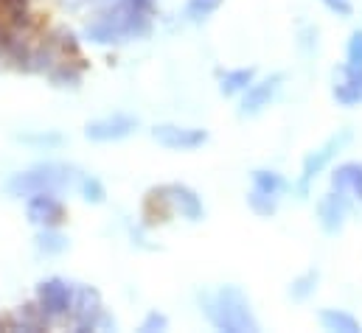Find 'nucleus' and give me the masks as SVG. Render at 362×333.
Here are the masks:
<instances>
[{"mask_svg": "<svg viewBox=\"0 0 362 333\" xmlns=\"http://www.w3.org/2000/svg\"><path fill=\"white\" fill-rule=\"evenodd\" d=\"M0 328H8V322H6V320H0Z\"/></svg>", "mask_w": 362, "mask_h": 333, "instance_id": "nucleus-31", "label": "nucleus"}, {"mask_svg": "<svg viewBox=\"0 0 362 333\" xmlns=\"http://www.w3.org/2000/svg\"><path fill=\"white\" fill-rule=\"evenodd\" d=\"M216 6H219V0H188V6H185V17L194 20V23H199V20H205Z\"/></svg>", "mask_w": 362, "mask_h": 333, "instance_id": "nucleus-23", "label": "nucleus"}, {"mask_svg": "<svg viewBox=\"0 0 362 333\" xmlns=\"http://www.w3.org/2000/svg\"><path fill=\"white\" fill-rule=\"evenodd\" d=\"M351 138H354V132H351V129H340L334 138H329V140H326V143H323L317 152H312V155L303 160L300 182H298V193H300V196H306V193H309V185L317 179V174H320L323 168H326L332 160H334V157H337V152H340V149H343V146H346Z\"/></svg>", "mask_w": 362, "mask_h": 333, "instance_id": "nucleus-5", "label": "nucleus"}, {"mask_svg": "<svg viewBox=\"0 0 362 333\" xmlns=\"http://www.w3.org/2000/svg\"><path fill=\"white\" fill-rule=\"evenodd\" d=\"M152 28L149 14L132 8L124 0H115L110 8H104L98 14V20H93L88 25V40L98 45H112V42H127V40H138L146 37Z\"/></svg>", "mask_w": 362, "mask_h": 333, "instance_id": "nucleus-1", "label": "nucleus"}, {"mask_svg": "<svg viewBox=\"0 0 362 333\" xmlns=\"http://www.w3.org/2000/svg\"><path fill=\"white\" fill-rule=\"evenodd\" d=\"M332 95L343 107H357V104H362V65H349L346 62L334 73Z\"/></svg>", "mask_w": 362, "mask_h": 333, "instance_id": "nucleus-10", "label": "nucleus"}, {"mask_svg": "<svg viewBox=\"0 0 362 333\" xmlns=\"http://www.w3.org/2000/svg\"><path fill=\"white\" fill-rule=\"evenodd\" d=\"M332 14H337V17H351V11H354V6H351V0H320Z\"/></svg>", "mask_w": 362, "mask_h": 333, "instance_id": "nucleus-28", "label": "nucleus"}, {"mask_svg": "<svg viewBox=\"0 0 362 333\" xmlns=\"http://www.w3.org/2000/svg\"><path fill=\"white\" fill-rule=\"evenodd\" d=\"M74 286L62 277H48L37 286V300H40V308L48 314V320L54 317H68L71 308H74Z\"/></svg>", "mask_w": 362, "mask_h": 333, "instance_id": "nucleus-6", "label": "nucleus"}, {"mask_svg": "<svg viewBox=\"0 0 362 333\" xmlns=\"http://www.w3.org/2000/svg\"><path fill=\"white\" fill-rule=\"evenodd\" d=\"M317 216H320L323 230L329 236H337L346 224V216H349V193H340V190L326 193L317 205Z\"/></svg>", "mask_w": 362, "mask_h": 333, "instance_id": "nucleus-11", "label": "nucleus"}, {"mask_svg": "<svg viewBox=\"0 0 362 333\" xmlns=\"http://www.w3.org/2000/svg\"><path fill=\"white\" fill-rule=\"evenodd\" d=\"M247 205L259 213V216H272L275 210H278V196H272V193H264V190H250L247 193Z\"/></svg>", "mask_w": 362, "mask_h": 333, "instance_id": "nucleus-21", "label": "nucleus"}, {"mask_svg": "<svg viewBox=\"0 0 362 333\" xmlns=\"http://www.w3.org/2000/svg\"><path fill=\"white\" fill-rule=\"evenodd\" d=\"M253 188H256V190H264V193H272V196H278V193L286 188V179H284L281 174H275V171H264V168H259V171H253Z\"/></svg>", "mask_w": 362, "mask_h": 333, "instance_id": "nucleus-20", "label": "nucleus"}, {"mask_svg": "<svg viewBox=\"0 0 362 333\" xmlns=\"http://www.w3.org/2000/svg\"><path fill=\"white\" fill-rule=\"evenodd\" d=\"M51 82L62 84V87H68V84H79V68H74V65L62 62L59 68H54V71H51Z\"/></svg>", "mask_w": 362, "mask_h": 333, "instance_id": "nucleus-25", "label": "nucleus"}, {"mask_svg": "<svg viewBox=\"0 0 362 333\" xmlns=\"http://www.w3.org/2000/svg\"><path fill=\"white\" fill-rule=\"evenodd\" d=\"M152 138L175 152H188V149H199L208 140L205 129H194V126H175V123H160L152 129Z\"/></svg>", "mask_w": 362, "mask_h": 333, "instance_id": "nucleus-8", "label": "nucleus"}, {"mask_svg": "<svg viewBox=\"0 0 362 333\" xmlns=\"http://www.w3.org/2000/svg\"><path fill=\"white\" fill-rule=\"evenodd\" d=\"M166 193L172 199V207L180 213L182 219L188 222H199L205 216V207H202V199L197 196V190H191L188 185H166Z\"/></svg>", "mask_w": 362, "mask_h": 333, "instance_id": "nucleus-13", "label": "nucleus"}, {"mask_svg": "<svg viewBox=\"0 0 362 333\" xmlns=\"http://www.w3.org/2000/svg\"><path fill=\"white\" fill-rule=\"evenodd\" d=\"M71 317L76 322L79 331H95V328H115V320L107 317L104 305H101V297L98 291L90 286H82L76 294H74V308H71Z\"/></svg>", "mask_w": 362, "mask_h": 333, "instance_id": "nucleus-4", "label": "nucleus"}, {"mask_svg": "<svg viewBox=\"0 0 362 333\" xmlns=\"http://www.w3.org/2000/svg\"><path fill=\"white\" fill-rule=\"evenodd\" d=\"M281 82H284V76H281V73H275V76L264 79V82L250 84V87L245 90V98H242V109H239V115H259L264 107H270V101L275 98V92H278Z\"/></svg>", "mask_w": 362, "mask_h": 333, "instance_id": "nucleus-12", "label": "nucleus"}, {"mask_svg": "<svg viewBox=\"0 0 362 333\" xmlns=\"http://www.w3.org/2000/svg\"><path fill=\"white\" fill-rule=\"evenodd\" d=\"M74 182V174L68 166H59V163H42V166H34L31 171H23V174H14L8 179V193L11 196H31V193H42V190H62Z\"/></svg>", "mask_w": 362, "mask_h": 333, "instance_id": "nucleus-3", "label": "nucleus"}, {"mask_svg": "<svg viewBox=\"0 0 362 333\" xmlns=\"http://www.w3.org/2000/svg\"><path fill=\"white\" fill-rule=\"evenodd\" d=\"M346 56H349V65H362V31L351 34L349 48H346Z\"/></svg>", "mask_w": 362, "mask_h": 333, "instance_id": "nucleus-26", "label": "nucleus"}, {"mask_svg": "<svg viewBox=\"0 0 362 333\" xmlns=\"http://www.w3.org/2000/svg\"><path fill=\"white\" fill-rule=\"evenodd\" d=\"M317 280H320L317 269H309V272L298 274V277L292 280V286H289V297H292V300H306V297H312L315 289H317Z\"/></svg>", "mask_w": 362, "mask_h": 333, "instance_id": "nucleus-19", "label": "nucleus"}, {"mask_svg": "<svg viewBox=\"0 0 362 333\" xmlns=\"http://www.w3.org/2000/svg\"><path fill=\"white\" fill-rule=\"evenodd\" d=\"M172 213H175V207H172V199L166 193V185L163 188H152L146 193V199H144V219H146V224L149 227L152 224H163V222L172 219Z\"/></svg>", "mask_w": 362, "mask_h": 333, "instance_id": "nucleus-15", "label": "nucleus"}, {"mask_svg": "<svg viewBox=\"0 0 362 333\" xmlns=\"http://www.w3.org/2000/svg\"><path fill=\"white\" fill-rule=\"evenodd\" d=\"M138 129V121L132 118V115H110V118H98V121H93L88 123V129H85V135L95 140V143H110V140H124V138H129L132 132Z\"/></svg>", "mask_w": 362, "mask_h": 333, "instance_id": "nucleus-9", "label": "nucleus"}, {"mask_svg": "<svg viewBox=\"0 0 362 333\" xmlns=\"http://www.w3.org/2000/svg\"><path fill=\"white\" fill-rule=\"evenodd\" d=\"M202 311L211 320L216 331L228 333H253L259 331V322L250 311V303L239 286H225L216 294L202 297Z\"/></svg>", "mask_w": 362, "mask_h": 333, "instance_id": "nucleus-2", "label": "nucleus"}, {"mask_svg": "<svg viewBox=\"0 0 362 333\" xmlns=\"http://www.w3.org/2000/svg\"><path fill=\"white\" fill-rule=\"evenodd\" d=\"M59 48H62L65 54H71V56L79 59V42H76L74 34H59Z\"/></svg>", "mask_w": 362, "mask_h": 333, "instance_id": "nucleus-29", "label": "nucleus"}, {"mask_svg": "<svg viewBox=\"0 0 362 333\" xmlns=\"http://www.w3.org/2000/svg\"><path fill=\"white\" fill-rule=\"evenodd\" d=\"M37 250L45 255H59L68 250V238L62 233H57V227H42L37 236Z\"/></svg>", "mask_w": 362, "mask_h": 333, "instance_id": "nucleus-18", "label": "nucleus"}, {"mask_svg": "<svg viewBox=\"0 0 362 333\" xmlns=\"http://www.w3.org/2000/svg\"><path fill=\"white\" fill-rule=\"evenodd\" d=\"M332 190L349 193L354 202H362V163H343L334 168Z\"/></svg>", "mask_w": 362, "mask_h": 333, "instance_id": "nucleus-14", "label": "nucleus"}, {"mask_svg": "<svg viewBox=\"0 0 362 333\" xmlns=\"http://www.w3.org/2000/svg\"><path fill=\"white\" fill-rule=\"evenodd\" d=\"M20 143H28V146H37V149H57L62 146V135L57 132H37V135H17Z\"/></svg>", "mask_w": 362, "mask_h": 333, "instance_id": "nucleus-22", "label": "nucleus"}, {"mask_svg": "<svg viewBox=\"0 0 362 333\" xmlns=\"http://www.w3.org/2000/svg\"><path fill=\"white\" fill-rule=\"evenodd\" d=\"M166 328H169V320H166L163 314H158V311H152V314L144 320V325H141V331H146V333L166 331Z\"/></svg>", "mask_w": 362, "mask_h": 333, "instance_id": "nucleus-27", "label": "nucleus"}, {"mask_svg": "<svg viewBox=\"0 0 362 333\" xmlns=\"http://www.w3.org/2000/svg\"><path fill=\"white\" fill-rule=\"evenodd\" d=\"M256 79V71L253 68H236V71H228L219 76V90L225 95H236V92H245Z\"/></svg>", "mask_w": 362, "mask_h": 333, "instance_id": "nucleus-16", "label": "nucleus"}, {"mask_svg": "<svg viewBox=\"0 0 362 333\" xmlns=\"http://www.w3.org/2000/svg\"><path fill=\"white\" fill-rule=\"evenodd\" d=\"M320 325L326 328V331H340V333H360V322L351 317V314H346V311H337V308H326L323 314H320Z\"/></svg>", "mask_w": 362, "mask_h": 333, "instance_id": "nucleus-17", "label": "nucleus"}, {"mask_svg": "<svg viewBox=\"0 0 362 333\" xmlns=\"http://www.w3.org/2000/svg\"><path fill=\"white\" fill-rule=\"evenodd\" d=\"M25 213H28V222H31V224H37V227H59V224L68 219L65 205H62L51 190L31 193Z\"/></svg>", "mask_w": 362, "mask_h": 333, "instance_id": "nucleus-7", "label": "nucleus"}, {"mask_svg": "<svg viewBox=\"0 0 362 333\" xmlns=\"http://www.w3.org/2000/svg\"><path fill=\"white\" fill-rule=\"evenodd\" d=\"M82 196H85V202L101 205L104 196H107V190H104V185H101L95 176H85V179H82Z\"/></svg>", "mask_w": 362, "mask_h": 333, "instance_id": "nucleus-24", "label": "nucleus"}, {"mask_svg": "<svg viewBox=\"0 0 362 333\" xmlns=\"http://www.w3.org/2000/svg\"><path fill=\"white\" fill-rule=\"evenodd\" d=\"M124 3H129L132 8H138V11H146V14H149V11H152V3H155V0H124Z\"/></svg>", "mask_w": 362, "mask_h": 333, "instance_id": "nucleus-30", "label": "nucleus"}]
</instances>
